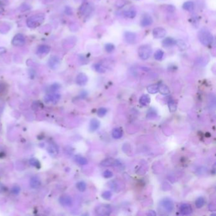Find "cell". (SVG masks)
<instances>
[{
	"mask_svg": "<svg viewBox=\"0 0 216 216\" xmlns=\"http://www.w3.org/2000/svg\"><path fill=\"white\" fill-rule=\"evenodd\" d=\"M149 215H156V213L153 210H150L149 213L148 214Z\"/></svg>",
	"mask_w": 216,
	"mask_h": 216,
	"instance_id": "cell-47",
	"label": "cell"
},
{
	"mask_svg": "<svg viewBox=\"0 0 216 216\" xmlns=\"http://www.w3.org/2000/svg\"><path fill=\"white\" fill-rule=\"evenodd\" d=\"M105 49L106 52L112 53L115 50V46L112 43H108L105 44Z\"/></svg>",
	"mask_w": 216,
	"mask_h": 216,
	"instance_id": "cell-36",
	"label": "cell"
},
{
	"mask_svg": "<svg viewBox=\"0 0 216 216\" xmlns=\"http://www.w3.org/2000/svg\"><path fill=\"white\" fill-rule=\"evenodd\" d=\"M6 89V86L4 83H0V93H2Z\"/></svg>",
	"mask_w": 216,
	"mask_h": 216,
	"instance_id": "cell-45",
	"label": "cell"
},
{
	"mask_svg": "<svg viewBox=\"0 0 216 216\" xmlns=\"http://www.w3.org/2000/svg\"><path fill=\"white\" fill-rule=\"evenodd\" d=\"M194 7H195V5L193 3V2H185L183 5V8L184 10L188 12H191L194 10Z\"/></svg>",
	"mask_w": 216,
	"mask_h": 216,
	"instance_id": "cell-27",
	"label": "cell"
},
{
	"mask_svg": "<svg viewBox=\"0 0 216 216\" xmlns=\"http://www.w3.org/2000/svg\"><path fill=\"white\" fill-rule=\"evenodd\" d=\"M76 187L79 191L83 192L86 190V184L84 181H79L77 183Z\"/></svg>",
	"mask_w": 216,
	"mask_h": 216,
	"instance_id": "cell-32",
	"label": "cell"
},
{
	"mask_svg": "<svg viewBox=\"0 0 216 216\" xmlns=\"http://www.w3.org/2000/svg\"><path fill=\"white\" fill-rule=\"evenodd\" d=\"M198 37L200 42L205 46H209L214 40V37L212 33L208 29L205 28L200 29L198 33Z\"/></svg>",
	"mask_w": 216,
	"mask_h": 216,
	"instance_id": "cell-1",
	"label": "cell"
},
{
	"mask_svg": "<svg viewBox=\"0 0 216 216\" xmlns=\"http://www.w3.org/2000/svg\"><path fill=\"white\" fill-rule=\"evenodd\" d=\"M176 41L172 37H166L162 41V46L164 47H171L176 45Z\"/></svg>",
	"mask_w": 216,
	"mask_h": 216,
	"instance_id": "cell-21",
	"label": "cell"
},
{
	"mask_svg": "<svg viewBox=\"0 0 216 216\" xmlns=\"http://www.w3.org/2000/svg\"><path fill=\"white\" fill-rule=\"evenodd\" d=\"M47 152L52 156H56L58 154V148L55 143H50L47 147Z\"/></svg>",
	"mask_w": 216,
	"mask_h": 216,
	"instance_id": "cell-16",
	"label": "cell"
},
{
	"mask_svg": "<svg viewBox=\"0 0 216 216\" xmlns=\"http://www.w3.org/2000/svg\"><path fill=\"white\" fill-rule=\"evenodd\" d=\"M116 6L117 8H121L122 7H124L125 5V0H117L116 3Z\"/></svg>",
	"mask_w": 216,
	"mask_h": 216,
	"instance_id": "cell-42",
	"label": "cell"
},
{
	"mask_svg": "<svg viewBox=\"0 0 216 216\" xmlns=\"http://www.w3.org/2000/svg\"><path fill=\"white\" fill-rule=\"evenodd\" d=\"M3 11H4L3 8H2V6L1 5H0V14H2L3 12Z\"/></svg>",
	"mask_w": 216,
	"mask_h": 216,
	"instance_id": "cell-48",
	"label": "cell"
},
{
	"mask_svg": "<svg viewBox=\"0 0 216 216\" xmlns=\"http://www.w3.org/2000/svg\"><path fill=\"white\" fill-rule=\"evenodd\" d=\"M112 137L114 139L119 140L121 139L123 136V132L120 128H115L112 131Z\"/></svg>",
	"mask_w": 216,
	"mask_h": 216,
	"instance_id": "cell-25",
	"label": "cell"
},
{
	"mask_svg": "<svg viewBox=\"0 0 216 216\" xmlns=\"http://www.w3.org/2000/svg\"><path fill=\"white\" fill-rule=\"evenodd\" d=\"M87 81H88L87 76L84 73L79 74L76 77L75 81L79 86H82L86 85V83H87Z\"/></svg>",
	"mask_w": 216,
	"mask_h": 216,
	"instance_id": "cell-15",
	"label": "cell"
},
{
	"mask_svg": "<svg viewBox=\"0 0 216 216\" xmlns=\"http://www.w3.org/2000/svg\"><path fill=\"white\" fill-rule=\"evenodd\" d=\"M124 37L126 43L129 44H133L136 40V34L133 32L126 31L124 33Z\"/></svg>",
	"mask_w": 216,
	"mask_h": 216,
	"instance_id": "cell-12",
	"label": "cell"
},
{
	"mask_svg": "<svg viewBox=\"0 0 216 216\" xmlns=\"http://www.w3.org/2000/svg\"><path fill=\"white\" fill-rule=\"evenodd\" d=\"M50 50H51V48L50 46L46 45V44H42L37 48L36 53L38 56H39L40 57H43L50 53Z\"/></svg>",
	"mask_w": 216,
	"mask_h": 216,
	"instance_id": "cell-9",
	"label": "cell"
},
{
	"mask_svg": "<svg viewBox=\"0 0 216 216\" xmlns=\"http://www.w3.org/2000/svg\"><path fill=\"white\" fill-rule=\"evenodd\" d=\"M41 180H40V179L38 178L37 176H33L32 178H31L30 185H31V188H34V189L37 188L39 187V186H41Z\"/></svg>",
	"mask_w": 216,
	"mask_h": 216,
	"instance_id": "cell-18",
	"label": "cell"
},
{
	"mask_svg": "<svg viewBox=\"0 0 216 216\" xmlns=\"http://www.w3.org/2000/svg\"><path fill=\"white\" fill-rule=\"evenodd\" d=\"M6 50L5 48H0V55L6 53Z\"/></svg>",
	"mask_w": 216,
	"mask_h": 216,
	"instance_id": "cell-46",
	"label": "cell"
},
{
	"mask_svg": "<svg viewBox=\"0 0 216 216\" xmlns=\"http://www.w3.org/2000/svg\"><path fill=\"white\" fill-rule=\"evenodd\" d=\"M112 209L110 205L107 204H102L98 205L95 208V212L98 215H109L112 213Z\"/></svg>",
	"mask_w": 216,
	"mask_h": 216,
	"instance_id": "cell-4",
	"label": "cell"
},
{
	"mask_svg": "<svg viewBox=\"0 0 216 216\" xmlns=\"http://www.w3.org/2000/svg\"><path fill=\"white\" fill-rule=\"evenodd\" d=\"M12 193L14 195H18L19 194L20 191H21V188L18 185H15L12 188Z\"/></svg>",
	"mask_w": 216,
	"mask_h": 216,
	"instance_id": "cell-39",
	"label": "cell"
},
{
	"mask_svg": "<svg viewBox=\"0 0 216 216\" xmlns=\"http://www.w3.org/2000/svg\"><path fill=\"white\" fill-rule=\"evenodd\" d=\"M29 164L35 167L36 168H41V164L39 161L35 158H32L29 160Z\"/></svg>",
	"mask_w": 216,
	"mask_h": 216,
	"instance_id": "cell-34",
	"label": "cell"
},
{
	"mask_svg": "<svg viewBox=\"0 0 216 216\" xmlns=\"http://www.w3.org/2000/svg\"><path fill=\"white\" fill-rule=\"evenodd\" d=\"M103 176L105 178H110L113 176V172L109 170H106L103 173Z\"/></svg>",
	"mask_w": 216,
	"mask_h": 216,
	"instance_id": "cell-40",
	"label": "cell"
},
{
	"mask_svg": "<svg viewBox=\"0 0 216 216\" xmlns=\"http://www.w3.org/2000/svg\"><path fill=\"white\" fill-rule=\"evenodd\" d=\"M5 107V103L2 100H0V115L2 113Z\"/></svg>",
	"mask_w": 216,
	"mask_h": 216,
	"instance_id": "cell-44",
	"label": "cell"
},
{
	"mask_svg": "<svg viewBox=\"0 0 216 216\" xmlns=\"http://www.w3.org/2000/svg\"><path fill=\"white\" fill-rule=\"evenodd\" d=\"M166 35V31L162 27H156L153 30V36L156 39L163 38Z\"/></svg>",
	"mask_w": 216,
	"mask_h": 216,
	"instance_id": "cell-13",
	"label": "cell"
},
{
	"mask_svg": "<svg viewBox=\"0 0 216 216\" xmlns=\"http://www.w3.org/2000/svg\"><path fill=\"white\" fill-rule=\"evenodd\" d=\"M59 202L64 207H71L72 205L73 201L70 196L63 195L59 198Z\"/></svg>",
	"mask_w": 216,
	"mask_h": 216,
	"instance_id": "cell-10",
	"label": "cell"
},
{
	"mask_svg": "<svg viewBox=\"0 0 216 216\" xmlns=\"http://www.w3.org/2000/svg\"><path fill=\"white\" fill-rule=\"evenodd\" d=\"M164 55V52L162 50H158L155 53L154 58H155V59L156 60L160 61L163 58Z\"/></svg>",
	"mask_w": 216,
	"mask_h": 216,
	"instance_id": "cell-33",
	"label": "cell"
},
{
	"mask_svg": "<svg viewBox=\"0 0 216 216\" xmlns=\"http://www.w3.org/2000/svg\"><path fill=\"white\" fill-rule=\"evenodd\" d=\"M153 23V18L151 16L146 15H145L141 21V25L143 27H148L152 25Z\"/></svg>",
	"mask_w": 216,
	"mask_h": 216,
	"instance_id": "cell-19",
	"label": "cell"
},
{
	"mask_svg": "<svg viewBox=\"0 0 216 216\" xmlns=\"http://www.w3.org/2000/svg\"><path fill=\"white\" fill-rule=\"evenodd\" d=\"M106 113H107L106 109H105V108H103V107L100 108V109H98L97 111V114L100 117H104L106 114Z\"/></svg>",
	"mask_w": 216,
	"mask_h": 216,
	"instance_id": "cell-38",
	"label": "cell"
},
{
	"mask_svg": "<svg viewBox=\"0 0 216 216\" xmlns=\"http://www.w3.org/2000/svg\"><path fill=\"white\" fill-rule=\"evenodd\" d=\"M124 15L125 17L129 18H133L136 15V12L134 10H126L124 12Z\"/></svg>",
	"mask_w": 216,
	"mask_h": 216,
	"instance_id": "cell-30",
	"label": "cell"
},
{
	"mask_svg": "<svg viewBox=\"0 0 216 216\" xmlns=\"http://www.w3.org/2000/svg\"><path fill=\"white\" fill-rule=\"evenodd\" d=\"M205 200L204 198L202 197V196H200V197H199L195 201L196 207L198 208V209L202 208L203 206L205 205Z\"/></svg>",
	"mask_w": 216,
	"mask_h": 216,
	"instance_id": "cell-29",
	"label": "cell"
},
{
	"mask_svg": "<svg viewBox=\"0 0 216 216\" xmlns=\"http://www.w3.org/2000/svg\"><path fill=\"white\" fill-rule=\"evenodd\" d=\"M150 97L148 94H143L140 98V103L144 106H148L150 103Z\"/></svg>",
	"mask_w": 216,
	"mask_h": 216,
	"instance_id": "cell-22",
	"label": "cell"
},
{
	"mask_svg": "<svg viewBox=\"0 0 216 216\" xmlns=\"http://www.w3.org/2000/svg\"><path fill=\"white\" fill-rule=\"evenodd\" d=\"M61 98L60 94L52 93L50 94H47L44 97V101L46 103L49 104H55L58 103V102L60 100Z\"/></svg>",
	"mask_w": 216,
	"mask_h": 216,
	"instance_id": "cell-6",
	"label": "cell"
},
{
	"mask_svg": "<svg viewBox=\"0 0 216 216\" xmlns=\"http://www.w3.org/2000/svg\"><path fill=\"white\" fill-rule=\"evenodd\" d=\"M168 106L170 112H174L176 111L177 109V105L174 100H170L168 102Z\"/></svg>",
	"mask_w": 216,
	"mask_h": 216,
	"instance_id": "cell-35",
	"label": "cell"
},
{
	"mask_svg": "<svg viewBox=\"0 0 216 216\" xmlns=\"http://www.w3.org/2000/svg\"><path fill=\"white\" fill-rule=\"evenodd\" d=\"M179 211L182 215H190L192 213L193 209L191 206L190 204L183 203L181 205V207L179 208Z\"/></svg>",
	"mask_w": 216,
	"mask_h": 216,
	"instance_id": "cell-14",
	"label": "cell"
},
{
	"mask_svg": "<svg viewBox=\"0 0 216 216\" xmlns=\"http://www.w3.org/2000/svg\"><path fill=\"white\" fill-rule=\"evenodd\" d=\"M159 92L163 95H168L170 94L169 88L168 86L164 84L159 85Z\"/></svg>",
	"mask_w": 216,
	"mask_h": 216,
	"instance_id": "cell-24",
	"label": "cell"
},
{
	"mask_svg": "<svg viewBox=\"0 0 216 216\" xmlns=\"http://www.w3.org/2000/svg\"><path fill=\"white\" fill-rule=\"evenodd\" d=\"M102 198L105 200H110L112 197V193L110 191H106L102 193Z\"/></svg>",
	"mask_w": 216,
	"mask_h": 216,
	"instance_id": "cell-37",
	"label": "cell"
},
{
	"mask_svg": "<svg viewBox=\"0 0 216 216\" xmlns=\"http://www.w3.org/2000/svg\"><path fill=\"white\" fill-rule=\"evenodd\" d=\"M94 68L95 71L96 72H98V73L103 74V73H105L106 72L105 68L102 65H101L100 64H94Z\"/></svg>",
	"mask_w": 216,
	"mask_h": 216,
	"instance_id": "cell-31",
	"label": "cell"
},
{
	"mask_svg": "<svg viewBox=\"0 0 216 216\" xmlns=\"http://www.w3.org/2000/svg\"><path fill=\"white\" fill-rule=\"evenodd\" d=\"M152 53V49L148 45L141 46L138 49V55L140 58L143 60L148 59Z\"/></svg>",
	"mask_w": 216,
	"mask_h": 216,
	"instance_id": "cell-3",
	"label": "cell"
},
{
	"mask_svg": "<svg viewBox=\"0 0 216 216\" xmlns=\"http://www.w3.org/2000/svg\"><path fill=\"white\" fill-rule=\"evenodd\" d=\"M74 160L78 164H79L81 165H85L88 163L87 160L86 158H84V156H82L79 155L75 156Z\"/></svg>",
	"mask_w": 216,
	"mask_h": 216,
	"instance_id": "cell-26",
	"label": "cell"
},
{
	"mask_svg": "<svg viewBox=\"0 0 216 216\" xmlns=\"http://www.w3.org/2000/svg\"><path fill=\"white\" fill-rule=\"evenodd\" d=\"M12 43L15 46H22L25 43V38L22 34H16L12 41Z\"/></svg>",
	"mask_w": 216,
	"mask_h": 216,
	"instance_id": "cell-7",
	"label": "cell"
},
{
	"mask_svg": "<svg viewBox=\"0 0 216 216\" xmlns=\"http://www.w3.org/2000/svg\"><path fill=\"white\" fill-rule=\"evenodd\" d=\"M45 15L44 14H37L34 15L27 20V25L31 29L40 26L44 21Z\"/></svg>",
	"mask_w": 216,
	"mask_h": 216,
	"instance_id": "cell-2",
	"label": "cell"
},
{
	"mask_svg": "<svg viewBox=\"0 0 216 216\" xmlns=\"http://www.w3.org/2000/svg\"><path fill=\"white\" fill-rule=\"evenodd\" d=\"M100 165L102 167H109V166L121 167V163L118 160H115L112 158H109V159H106L105 160H103L100 163Z\"/></svg>",
	"mask_w": 216,
	"mask_h": 216,
	"instance_id": "cell-8",
	"label": "cell"
},
{
	"mask_svg": "<svg viewBox=\"0 0 216 216\" xmlns=\"http://www.w3.org/2000/svg\"><path fill=\"white\" fill-rule=\"evenodd\" d=\"M176 44L178 46L179 50L181 51H184L186 50H187L189 47V45L187 44V43L182 40V39H179V40L176 41Z\"/></svg>",
	"mask_w": 216,
	"mask_h": 216,
	"instance_id": "cell-23",
	"label": "cell"
},
{
	"mask_svg": "<svg viewBox=\"0 0 216 216\" xmlns=\"http://www.w3.org/2000/svg\"><path fill=\"white\" fill-rule=\"evenodd\" d=\"M160 205L164 210L168 213L172 212L174 208V205L172 200L169 198L162 199L160 202Z\"/></svg>",
	"mask_w": 216,
	"mask_h": 216,
	"instance_id": "cell-5",
	"label": "cell"
},
{
	"mask_svg": "<svg viewBox=\"0 0 216 216\" xmlns=\"http://www.w3.org/2000/svg\"><path fill=\"white\" fill-rule=\"evenodd\" d=\"M100 125V121L96 119H93L91 120L90 123V130L91 132H94L98 128H99Z\"/></svg>",
	"mask_w": 216,
	"mask_h": 216,
	"instance_id": "cell-20",
	"label": "cell"
},
{
	"mask_svg": "<svg viewBox=\"0 0 216 216\" xmlns=\"http://www.w3.org/2000/svg\"><path fill=\"white\" fill-rule=\"evenodd\" d=\"M60 85H59V84H57V83H55V84H53V85L51 86L50 91L51 92H52V93H54V92H55L56 91L58 90V89H59V88H60Z\"/></svg>",
	"mask_w": 216,
	"mask_h": 216,
	"instance_id": "cell-41",
	"label": "cell"
},
{
	"mask_svg": "<svg viewBox=\"0 0 216 216\" xmlns=\"http://www.w3.org/2000/svg\"><path fill=\"white\" fill-rule=\"evenodd\" d=\"M147 91L150 94H155L159 92V85L152 84L147 87Z\"/></svg>",
	"mask_w": 216,
	"mask_h": 216,
	"instance_id": "cell-28",
	"label": "cell"
},
{
	"mask_svg": "<svg viewBox=\"0 0 216 216\" xmlns=\"http://www.w3.org/2000/svg\"><path fill=\"white\" fill-rule=\"evenodd\" d=\"M60 64V60L58 57L56 56H53L50 58L48 60V65L52 69L55 70L59 67Z\"/></svg>",
	"mask_w": 216,
	"mask_h": 216,
	"instance_id": "cell-11",
	"label": "cell"
},
{
	"mask_svg": "<svg viewBox=\"0 0 216 216\" xmlns=\"http://www.w3.org/2000/svg\"><path fill=\"white\" fill-rule=\"evenodd\" d=\"M156 116V114L155 113V112L154 110H152V109L149 110V112H148V114H147V117H148V118H149V119H153V118H155V117Z\"/></svg>",
	"mask_w": 216,
	"mask_h": 216,
	"instance_id": "cell-43",
	"label": "cell"
},
{
	"mask_svg": "<svg viewBox=\"0 0 216 216\" xmlns=\"http://www.w3.org/2000/svg\"><path fill=\"white\" fill-rule=\"evenodd\" d=\"M109 187L114 191H115L117 193L121 191L122 190L121 184L118 181H117L116 180H112V181H110L109 183Z\"/></svg>",
	"mask_w": 216,
	"mask_h": 216,
	"instance_id": "cell-17",
	"label": "cell"
}]
</instances>
